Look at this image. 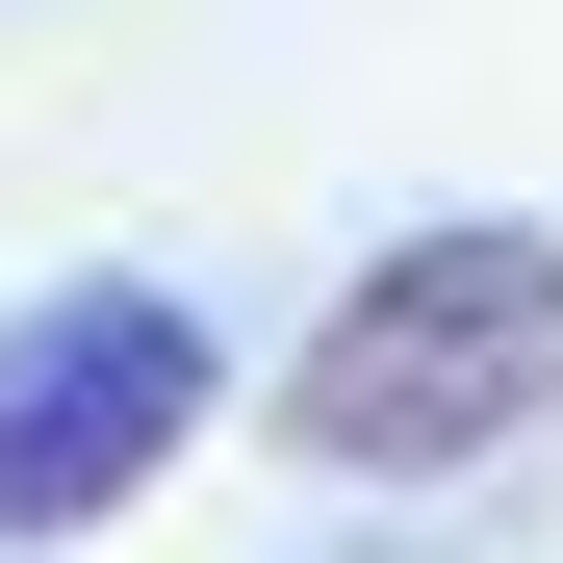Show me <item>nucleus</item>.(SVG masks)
Wrapping results in <instances>:
<instances>
[{
	"label": "nucleus",
	"instance_id": "1",
	"mask_svg": "<svg viewBox=\"0 0 563 563\" xmlns=\"http://www.w3.org/2000/svg\"><path fill=\"white\" fill-rule=\"evenodd\" d=\"M538 410H563V231H512V206L385 231L308 308V358H282V435H308L333 487H461V461H512Z\"/></svg>",
	"mask_w": 563,
	"mask_h": 563
},
{
	"label": "nucleus",
	"instance_id": "2",
	"mask_svg": "<svg viewBox=\"0 0 563 563\" xmlns=\"http://www.w3.org/2000/svg\"><path fill=\"white\" fill-rule=\"evenodd\" d=\"M206 308L179 282H52V308H0V538H103L179 487V435H206Z\"/></svg>",
	"mask_w": 563,
	"mask_h": 563
}]
</instances>
